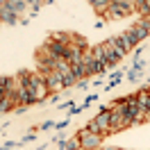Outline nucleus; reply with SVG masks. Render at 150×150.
<instances>
[{"mask_svg":"<svg viewBox=\"0 0 150 150\" xmlns=\"http://www.w3.org/2000/svg\"><path fill=\"white\" fill-rule=\"evenodd\" d=\"M21 82L25 84V89H28V96L30 100H32V105L34 103H41V100H46L48 98V86H46V75L43 73H34V71H23V73H18Z\"/></svg>","mask_w":150,"mask_h":150,"instance_id":"f257e3e1","label":"nucleus"},{"mask_svg":"<svg viewBox=\"0 0 150 150\" xmlns=\"http://www.w3.org/2000/svg\"><path fill=\"white\" fill-rule=\"evenodd\" d=\"M132 11H134V2L132 0H116V2H112L107 7L105 16H109V18H125Z\"/></svg>","mask_w":150,"mask_h":150,"instance_id":"f03ea898","label":"nucleus"},{"mask_svg":"<svg viewBox=\"0 0 150 150\" xmlns=\"http://www.w3.org/2000/svg\"><path fill=\"white\" fill-rule=\"evenodd\" d=\"M77 139H80V148L82 150H98L100 146H103V134L89 132L86 127L77 132Z\"/></svg>","mask_w":150,"mask_h":150,"instance_id":"7ed1b4c3","label":"nucleus"},{"mask_svg":"<svg viewBox=\"0 0 150 150\" xmlns=\"http://www.w3.org/2000/svg\"><path fill=\"white\" fill-rule=\"evenodd\" d=\"M93 123L98 125V130H100V134H103V137L112 134V112H109L107 107H105L103 112H100V114L93 118Z\"/></svg>","mask_w":150,"mask_h":150,"instance_id":"20e7f679","label":"nucleus"},{"mask_svg":"<svg viewBox=\"0 0 150 150\" xmlns=\"http://www.w3.org/2000/svg\"><path fill=\"white\" fill-rule=\"evenodd\" d=\"M43 75H46V86H48L50 93H59L62 89H66L59 71H48V73H43Z\"/></svg>","mask_w":150,"mask_h":150,"instance_id":"39448f33","label":"nucleus"},{"mask_svg":"<svg viewBox=\"0 0 150 150\" xmlns=\"http://www.w3.org/2000/svg\"><path fill=\"white\" fill-rule=\"evenodd\" d=\"M82 68H84V77L98 75V71H96V59H93V52H91V48L82 50Z\"/></svg>","mask_w":150,"mask_h":150,"instance_id":"423d86ee","label":"nucleus"},{"mask_svg":"<svg viewBox=\"0 0 150 150\" xmlns=\"http://www.w3.org/2000/svg\"><path fill=\"white\" fill-rule=\"evenodd\" d=\"M118 41H121V46L125 48V52L130 55V50H134L137 48V43H139V39H137V34L132 32V28L130 30H125L123 34H118Z\"/></svg>","mask_w":150,"mask_h":150,"instance_id":"0eeeda50","label":"nucleus"},{"mask_svg":"<svg viewBox=\"0 0 150 150\" xmlns=\"http://www.w3.org/2000/svg\"><path fill=\"white\" fill-rule=\"evenodd\" d=\"M130 125H134V123H132V118L112 112V134H114V132H121V130H127Z\"/></svg>","mask_w":150,"mask_h":150,"instance_id":"6e6552de","label":"nucleus"},{"mask_svg":"<svg viewBox=\"0 0 150 150\" xmlns=\"http://www.w3.org/2000/svg\"><path fill=\"white\" fill-rule=\"evenodd\" d=\"M43 48H46L55 59H62L64 52H66V46H64V43H59V41H55V39H48L46 43H43Z\"/></svg>","mask_w":150,"mask_h":150,"instance_id":"1a4fd4ad","label":"nucleus"},{"mask_svg":"<svg viewBox=\"0 0 150 150\" xmlns=\"http://www.w3.org/2000/svg\"><path fill=\"white\" fill-rule=\"evenodd\" d=\"M62 59H66L68 64H80V62H82V50H80V48H75L73 43H68Z\"/></svg>","mask_w":150,"mask_h":150,"instance_id":"9d476101","label":"nucleus"},{"mask_svg":"<svg viewBox=\"0 0 150 150\" xmlns=\"http://www.w3.org/2000/svg\"><path fill=\"white\" fill-rule=\"evenodd\" d=\"M103 55H105V62L109 64V68H114V66L121 62V59H118V55L112 50V46H109V43H103Z\"/></svg>","mask_w":150,"mask_h":150,"instance_id":"9b49d317","label":"nucleus"},{"mask_svg":"<svg viewBox=\"0 0 150 150\" xmlns=\"http://www.w3.org/2000/svg\"><path fill=\"white\" fill-rule=\"evenodd\" d=\"M16 18H18V16L9 9L5 2H2V5H0V23H9V25H14V23H16Z\"/></svg>","mask_w":150,"mask_h":150,"instance_id":"f8f14e48","label":"nucleus"},{"mask_svg":"<svg viewBox=\"0 0 150 150\" xmlns=\"http://www.w3.org/2000/svg\"><path fill=\"white\" fill-rule=\"evenodd\" d=\"M5 5H7L16 16H21L23 11L28 9V2H25V0H5Z\"/></svg>","mask_w":150,"mask_h":150,"instance_id":"ddd939ff","label":"nucleus"},{"mask_svg":"<svg viewBox=\"0 0 150 150\" xmlns=\"http://www.w3.org/2000/svg\"><path fill=\"white\" fill-rule=\"evenodd\" d=\"M105 43H109V46H112V50L116 52V55H118V59H123V57H127V52H125V48L121 46V41H118V37H109L107 41H105Z\"/></svg>","mask_w":150,"mask_h":150,"instance_id":"4468645a","label":"nucleus"},{"mask_svg":"<svg viewBox=\"0 0 150 150\" xmlns=\"http://www.w3.org/2000/svg\"><path fill=\"white\" fill-rule=\"evenodd\" d=\"M91 2V7H93L100 16H105V11H107V7H109V0H89Z\"/></svg>","mask_w":150,"mask_h":150,"instance_id":"2eb2a0df","label":"nucleus"},{"mask_svg":"<svg viewBox=\"0 0 150 150\" xmlns=\"http://www.w3.org/2000/svg\"><path fill=\"white\" fill-rule=\"evenodd\" d=\"M71 43H73L75 48H80V50H86V48H89V43H86V39L82 37V34H71Z\"/></svg>","mask_w":150,"mask_h":150,"instance_id":"dca6fc26","label":"nucleus"},{"mask_svg":"<svg viewBox=\"0 0 150 150\" xmlns=\"http://www.w3.org/2000/svg\"><path fill=\"white\" fill-rule=\"evenodd\" d=\"M50 39H55V41L64 43V46L71 43V34H66V32H55V34H50Z\"/></svg>","mask_w":150,"mask_h":150,"instance_id":"f3484780","label":"nucleus"},{"mask_svg":"<svg viewBox=\"0 0 150 150\" xmlns=\"http://www.w3.org/2000/svg\"><path fill=\"white\" fill-rule=\"evenodd\" d=\"M14 107H16V105H14V100H11V98H7V96L0 100V112H9V109H14Z\"/></svg>","mask_w":150,"mask_h":150,"instance_id":"a211bd4d","label":"nucleus"},{"mask_svg":"<svg viewBox=\"0 0 150 150\" xmlns=\"http://www.w3.org/2000/svg\"><path fill=\"white\" fill-rule=\"evenodd\" d=\"M132 32H134V34H137V39H139V41H143V39H148V37H150L148 32H146V30H143V28H139V25H137V23H134V25H132Z\"/></svg>","mask_w":150,"mask_h":150,"instance_id":"6ab92c4d","label":"nucleus"},{"mask_svg":"<svg viewBox=\"0 0 150 150\" xmlns=\"http://www.w3.org/2000/svg\"><path fill=\"white\" fill-rule=\"evenodd\" d=\"M137 25H139V28H143V30L150 34V18H148V16H141V18L137 21Z\"/></svg>","mask_w":150,"mask_h":150,"instance_id":"aec40b11","label":"nucleus"},{"mask_svg":"<svg viewBox=\"0 0 150 150\" xmlns=\"http://www.w3.org/2000/svg\"><path fill=\"white\" fill-rule=\"evenodd\" d=\"M64 146H66V150H82L80 148V139H71V141H66Z\"/></svg>","mask_w":150,"mask_h":150,"instance_id":"412c9836","label":"nucleus"}]
</instances>
